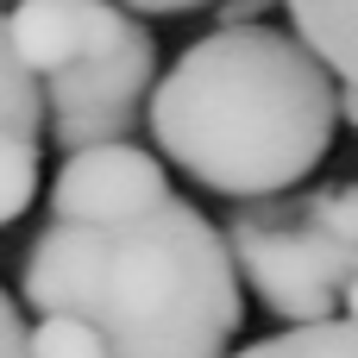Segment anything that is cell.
<instances>
[{"mask_svg":"<svg viewBox=\"0 0 358 358\" xmlns=\"http://www.w3.org/2000/svg\"><path fill=\"white\" fill-rule=\"evenodd\" d=\"M157 151L214 195L264 201L302 189L340 132V82L277 25H220L151 82Z\"/></svg>","mask_w":358,"mask_h":358,"instance_id":"1","label":"cell"},{"mask_svg":"<svg viewBox=\"0 0 358 358\" xmlns=\"http://www.w3.org/2000/svg\"><path fill=\"white\" fill-rule=\"evenodd\" d=\"M19 296L38 315L88 321L107 358H227L245 327L220 227L182 195L126 227H44Z\"/></svg>","mask_w":358,"mask_h":358,"instance_id":"2","label":"cell"},{"mask_svg":"<svg viewBox=\"0 0 358 358\" xmlns=\"http://www.w3.org/2000/svg\"><path fill=\"white\" fill-rule=\"evenodd\" d=\"M13 63L44 101L50 145L88 151L120 145L157 82V38L113 0H13L6 13Z\"/></svg>","mask_w":358,"mask_h":358,"instance_id":"3","label":"cell"},{"mask_svg":"<svg viewBox=\"0 0 358 358\" xmlns=\"http://www.w3.org/2000/svg\"><path fill=\"white\" fill-rule=\"evenodd\" d=\"M233 277L252 283V296L283 315L289 327L346 321L358 271V201L352 182L327 189H289L264 201H239L220 227Z\"/></svg>","mask_w":358,"mask_h":358,"instance_id":"4","label":"cell"},{"mask_svg":"<svg viewBox=\"0 0 358 358\" xmlns=\"http://www.w3.org/2000/svg\"><path fill=\"white\" fill-rule=\"evenodd\" d=\"M170 195L164 164L151 151H138L132 138L120 145H88L69 151L63 170L50 176V227H126L138 214H151Z\"/></svg>","mask_w":358,"mask_h":358,"instance_id":"5","label":"cell"},{"mask_svg":"<svg viewBox=\"0 0 358 358\" xmlns=\"http://www.w3.org/2000/svg\"><path fill=\"white\" fill-rule=\"evenodd\" d=\"M296 19V38L327 63L340 88H352V0H283Z\"/></svg>","mask_w":358,"mask_h":358,"instance_id":"6","label":"cell"},{"mask_svg":"<svg viewBox=\"0 0 358 358\" xmlns=\"http://www.w3.org/2000/svg\"><path fill=\"white\" fill-rule=\"evenodd\" d=\"M0 138H31V145H44V101H38L31 76L13 63L6 19H0Z\"/></svg>","mask_w":358,"mask_h":358,"instance_id":"7","label":"cell"},{"mask_svg":"<svg viewBox=\"0 0 358 358\" xmlns=\"http://www.w3.org/2000/svg\"><path fill=\"white\" fill-rule=\"evenodd\" d=\"M227 358H352V321H315V327H289L271 340H252L245 352Z\"/></svg>","mask_w":358,"mask_h":358,"instance_id":"8","label":"cell"},{"mask_svg":"<svg viewBox=\"0 0 358 358\" xmlns=\"http://www.w3.org/2000/svg\"><path fill=\"white\" fill-rule=\"evenodd\" d=\"M25 358H107V346L76 315H38V327H25Z\"/></svg>","mask_w":358,"mask_h":358,"instance_id":"9","label":"cell"},{"mask_svg":"<svg viewBox=\"0 0 358 358\" xmlns=\"http://www.w3.org/2000/svg\"><path fill=\"white\" fill-rule=\"evenodd\" d=\"M38 195V145L31 138H0V227H13Z\"/></svg>","mask_w":358,"mask_h":358,"instance_id":"10","label":"cell"},{"mask_svg":"<svg viewBox=\"0 0 358 358\" xmlns=\"http://www.w3.org/2000/svg\"><path fill=\"white\" fill-rule=\"evenodd\" d=\"M0 358H25V321L6 289H0Z\"/></svg>","mask_w":358,"mask_h":358,"instance_id":"11","label":"cell"},{"mask_svg":"<svg viewBox=\"0 0 358 358\" xmlns=\"http://www.w3.org/2000/svg\"><path fill=\"white\" fill-rule=\"evenodd\" d=\"M113 6H126L138 19V13H195V6H220V0H113Z\"/></svg>","mask_w":358,"mask_h":358,"instance_id":"12","label":"cell"},{"mask_svg":"<svg viewBox=\"0 0 358 358\" xmlns=\"http://www.w3.org/2000/svg\"><path fill=\"white\" fill-rule=\"evenodd\" d=\"M264 6H271V0H220V19H227V25H258Z\"/></svg>","mask_w":358,"mask_h":358,"instance_id":"13","label":"cell"}]
</instances>
